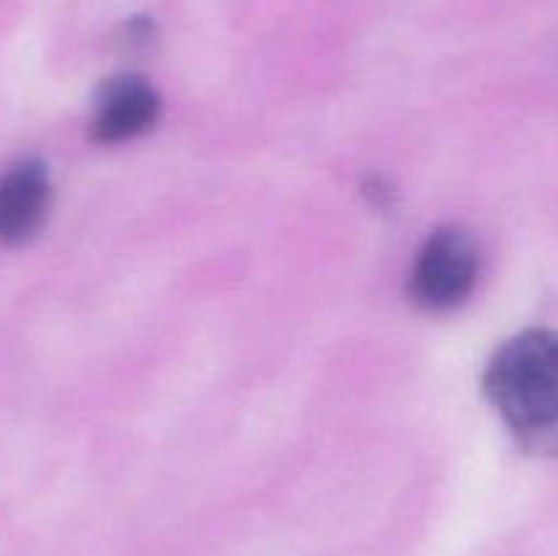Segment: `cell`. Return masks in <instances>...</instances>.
Wrapping results in <instances>:
<instances>
[{
  "instance_id": "obj_5",
  "label": "cell",
  "mask_w": 558,
  "mask_h": 556,
  "mask_svg": "<svg viewBox=\"0 0 558 556\" xmlns=\"http://www.w3.org/2000/svg\"><path fill=\"white\" fill-rule=\"evenodd\" d=\"M153 41V22L147 20H131L125 25V44L134 49H145Z\"/></svg>"
},
{
  "instance_id": "obj_1",
  "label": "cell",
  "mask_w": 558,
  "mask_h": 556,
  "mask_svg": "<svg viewBox=\"0 0 558 556\" xmlns=\"http://www.w3.org/2000/svg\"><path fill=\"white\" fill-rule=\"evenodd\" d=\"M490 407L529 439L558 434V330H523L507 338L483 374Z\"/></svg>"
},
{
  "instance_id": "obj_4",
  "label": "cell",
  "mask_w": 558,
  "mask_h": 556,
  "mask_svg": "<svg viewBox=\"0 0 558 556\" xmlns=\"http://www.w3.org/2000/svg\"><path fill=\"white\" fill-rule=\"evenodd\" d=\"M52 205V180L38 158H22L0 172V243L22 245L41 232Z\"/></svg>"
},
{
  "instance_id": "obj_2",
  "label": "cell",
  "mask_w": 558,
  "mask_h": 556,
  "mask_svg": "<svg viewBox=\"0 0 558 556\" xmlns=\"http://www.w3.org/2000/svg\"><path fill=\"white\" fill-rule=\"evenodd\" d=\"M480 278V249L469 229L439 227L420 245L409 270V300L428 314H450L472 298Z\"/></svg>"
},
{
  "instance_id": "obj_6",
  "label": "cell",
  "mask_w": 558,
  "mask_h": 556,
  "mask_svg": "<svg viewBox=\"0 0 558 556\" xmlns=\"http://www.w3.org/2000/svg\"><path fill=\"white\" fill-rule=\"evenodd\" d=\"M365 189H368V191H365V196H368V200L374 202L376 207H390L392 205V196H396V191H392L387 183H381V180H371Z\"/></svg>"
},
{
  "instance_id": "obj_3",
  "label": "cell",
  "mask_w": 558,
  "mask_h": 556,
  "mask_svg": "<svg viewBox=\"0 0 558 556\" xmlns=\"http://www.w3.org/2000/svg\"><path fill=\"white\" fill-rule=\"evenodd\" d=\"M161 101L147 80L136 74L112 76L96 93L90 136L98 145L131 142L156 125Z\"/></svg>"
}]
</instances>
